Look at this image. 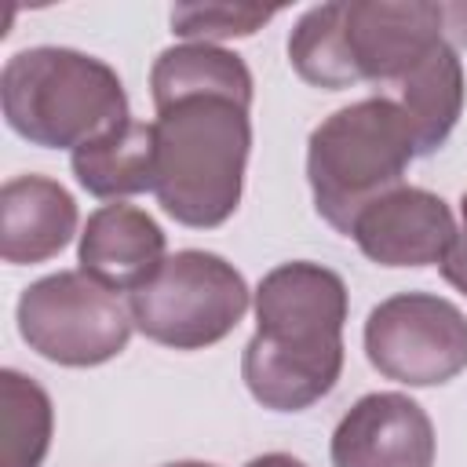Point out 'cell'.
Instances as JSON below:
<instances>
[{"mask_svg": "<svg viewBox=\"0 0 467 467\" xmlns=\"http://www.w3.org/2000/svg\"><path fill=\"white\" fill-rule=\"evenodd\" d=\"M77 182L95 197H131L153 190L157 179V139L153 124L124 120L113 131L84 142L69 157Z\"/></svg>", "mask_w": 467, "mask_h": 467, "instance_id": "4fadbf2b", "label": "cell"}, {"mask_svg": "<svg viewBox=\"0 0 467 467\" xmlns=\"http://www.w3.org/2000/svg\"><path fill=\"white\" fill-rule=\"evenodd\" d=\"M343 36L358 80H401L441 44V4L343 0Z\"/></svg>", "mask_w": 467, "mask_h": 467, "instance_id": "ba28073f", "label": "cell"}, {"mask_svg": "<svg viewBox=\"0 0 467 467\" xmlns=\"http://www.w3.org/2000/svg\"><path fill=\"white\" fill-rule=\"evenodd\" d=\"M332 467H434V423L409 394H365L332 431Z\"/></svg>", "mask_w": 467, "mask_h": 467, "instance_id": "9c48e42d", "label": "cell"}, {"mask_svg": "<svg viewBox=\"0 0 467 467\" xmlns=\"http://www.w3.org/2000/svg\"><path fill=\"white\" fill-rule=\"evenodd\" d=\"M347 285L321 263H281L255 288V336L241 354L248 394L274 412H303L343 372Z\"/></svg>", "mask_w": 467, "mask_h": 467, "instance_id": "6da1fadb", "label": "cell"}, {"mask_svg": "<svg viewBox=\"0 0 467 467\" xmlns=\"http://www.w3.org/2000/svg\"><path fill=\"white\" fill-rule=\"evenodd\" d=\"M248 109L230 95H186L157 106L153 193L175 223L215 230L237 212L252 150Z\"/></svg>", "mask_w": 467, "mask_h": 467, "instance_id": "7a4b0ae2", "label": "cell"}, {"mask_svg": "<svg viewBox=\"0 0 467 467\" xmlns=\"http://www.w3.org/2000/svg\"><path fill=\"white\" fill-rule=\"evenodd\" d=\"M274 15L277 7H263V4H175L171 33L186 36L190 44L234 40V36H252Z\"/></svg>", "mask_w": 467, "mask_h": 467, "instance_id": "ac0fdd59", "label": "cell"}, {"mask_svg": "<svg viewBox=\"0 0 467 467\" xmlns=\"http://www.w3.org/2000/svg\"><path fill=\"white\" fill-rule=\"evenodd\" d=\"M164 467H215V463H201V460H179V463H164Z\"/></svg>", "mask_w": 467, "mask_h": 467, "instance_id": "7402d4cb", "label": "cell"}, {"mask_svg": "<svg viewBox=\"0 0 467 467\" xmlns=\"http://www.w3.org/2000/svg\"><path fill=\"white\" fill-rule=\"evenodd\" d=\"M416 157L409 117L372 95L325 117L306 142V179L317 215L350 237L358 215L401 186Z\"/></svg>", "mask_w": 467, "mask_h": 467, "instance_id": "277c9868", "label": "cell"}, {"mask_svg": "<svg viewBox=\"0 0 467 467\" xmlns=\"http://www.w3.org/2000/svg\"><path fill=\"white\" fill-rule=\"evenodd\" d=\"M164 230L135 204H102L80 234V270L109 292H139L164 266Z\"/></svg>", "mask_w": 467, "mask_h": 467, "instance_id": "8fae6325", "label": "cell"}, {"mask_svg": "<svg viewBox=\"0 0 467 467\" xmlns=\"http://www.w3.org/2000/svg\"><path fill=\"white\" fill-rule=\"evenodd\" d=\"M77 234V201L47 175H18L0 190V255L11 266L55 259Z\"/></svg>", "mask_w": 467, "mask_h": 467, "instance_id": "7c38bea8", "label": "cell"}, {"mask_svg": "<svg viewBox=\"0 0 467 467\" xmlns=\"http://www.w3.org/2000/svg\"><path fill=\"white\" fill-rule=\"evenodd\" d=\"M368 365L405 387H438L467 368V314L431 292H398L365 321Z\"/></svg>", "mask_w": 467, "mask_h": 467, "instance_id": "52a82bcc", "label": "cell"}, {"mask_svg": "<svg viewBox=\"0 0 467 467\" xmlns=\"http://www.w3.org/2000/svg\"><path fill=\"white\" fill-rule=\"evenodd\" d=\"M244 467H306V463L296 460V456H288V452H263V456L248 460Z\"/></svg>", "mask_w": 467, "mask_h": 467, "instance_id": "44dd1931", "label": "cell"}, {"mask_svg": "<svg viewBox=\"0 0 467 467\" xmlns=\"http://www.w3.org/2000/svg\"><path fill=\"white\" fill-rule=\"evenodd\" d=\"M248 285L215 252L186 248L164 259L153 281L128 296L135 328L171 350H204L226 339L248 310Z\"/></svg>", "mask_w": 467, "mask_h": 467, "instance_id": "5b68a950", "label": "cell"}, {"mask_svg": "<svg viewBox=\"0 0 467 467\" xmlns=\"http://www.w3.org/2000/svg\"><path fill=\"white\" fill-rule=\"evenodd\" d=\"M460 212H463V226H460L456 241H452V248H449V255H445V263H441V277H445L456 292L467 296V193L460 197Z\"/></svg>", "mask_w": 467, "mask_h": 467, "instance_id": "d6986e66", "label": "cell"}, {"mask_svg": "<svg viewBox=\"0 0 467 467\" xmlns=\"http://www.w3.org/2000/svg\"><path fill=\"white\" fill-rule=\"evenodd\" d=\"M4 120L44 150H77L131 120L117 69L73 47H26L0 73Z\"/></svg>", "mask_w": 467, "mask_h": 467, "instance_id": "3957f363", "label": "cell"}, {"mask_svg": "<svg viewBox=\"0 0 467 467\" xmlns=\"http://www.w3.org/2000/svg\"><path fill=\"white\" fill-rule=\"evenodd\" d=\"M401 113L409 117L416 157L434 153L452 135L463 113V62L452 44H438L420 66H412L401 80Z\"/></svg>", "mask_w": 467, "mask_h": 467, "instance_id": "5bb4252c", "label": "cell"}, {"mask_svg": "<svg viewBox=\"0 0 467 467\" xmlns=\"http://www.w3.org/2000/svg\"><path fill=\"white\" fill-rule=\"evenodd\" d=\"M131 328V310L117 292L102 288L84 270L47 274L18 296V336L55 365H102L128 347Z\"/></svg>", "mask_w": 467, "mask_h": 467, "instance_id": "8992f818", "label": "cell"}, {"mask_svg": "<svg viewBox=\"0 0 467 467\" xmlns=\"http://www.w3.org/2000/svg\"><path fill=\"white\" fill-rule=\"evenodd\" d=\"M441 18L452 44H467V4H441Z\"/></svg>", "mask_w": 467, "mask_h": 467, "instance_id": "ffe728a7", "label": "cell"}, {"mask_svg": "<svg viewBox=\"0 0 467 467\" xmlns=\"http://www.w3.org/2000/svg\"><path fill=\"white\" fill-rule=\"evenodd\" d=\"M153 106L186 95H230L252 106V73L237 51L215 44H179L157 55L150 69Z\"/></svg>", "mask_w": 467, "mask_h": 467, "instance_id": "9a60e30c", "label": "cell"}, {"mask_svg": "<svg viewBox=\"0 0 467 467\" xmlns=\"http://www.w3.org/2000/svg\"><path fill=\"white\" fill-rule=\"evenodd\" d=\"M55 409L47 390L18 372H0V467H40L51 449Z\"/></svg>", "mask_w": 467, "mask_h": 467, "instance_id": "2e32d148", "label": "cell"}, {"mask_svg": "<svg viewBox=\"0 0 467 467\" xmlns=\"http://www.w3.org/2000/svg\"><path fill=\"white\" fill-rule=\"evenodd\" d=\"M288 62L306 84L325 91H343L358 84L343 36V0L317 4L296 22L288 36Z\"/></svg>", "mask_w": 467, "mask_h": 467, "instance_id": "e0dca14e", "label": "cell"}, {"mask_svg": "<svg viewBox=\"0 0 467 467\" xmlns=\"http://www.w3.org/2000/svg\"><path fill=\"white\" fill-rule=\"evenodd\" d=\"M452 208L420 186H398L368 204L350 237L379 266H434L445 263L456 241Z\"/></svg>", "mask_w": 467, "mask_h": 467, "instance_id": "30bf717a", "label": "cell"}]
</instances>
